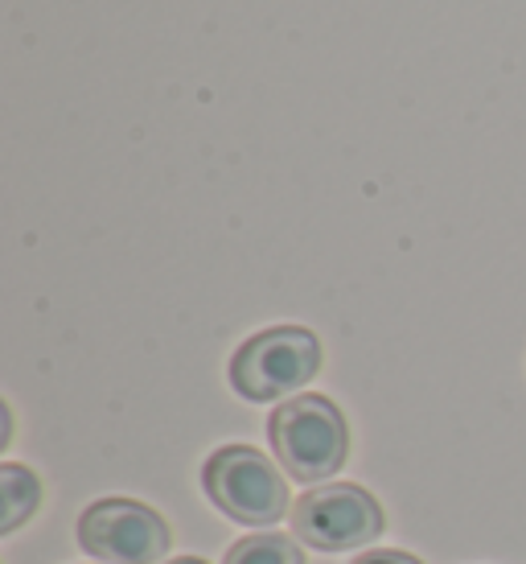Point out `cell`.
Here are the masks:
<instances>
[{
    "label": "cell",
    "instance_id": "3957f363",
    "mask_svg": "<svg viewBox=\"0 0 526 564\" xmlns=\"http://www.w3.org/2000/svg\"><path fill=\"white\" fill-rule=\"evenodd\" d=\"M201 486L218 511L248 528H276L288 516V482L272 457H263L255 445H227L218 449L206 470Z\"/></svg>",
    "mask_w": 526,
    "mask_h": 564
},
{
    "label": "cell",
    "instance_id": "9c48e42d",
    "mask_svg": "<svg viewBox=\"0 0 526 564\" xmlns=\"http://www.w3.org/2000/svg\"><path fill=\"white\" fill-rule=\"evenodd\" d=\"M165 564H206V561H198V556H177V561H165Z\"/></svg>",
    "mask_w": 526,
    "mask_h": 564
},
{
    "label": "cell",
    "instance_id": "ba28073f",
    "mask_svg": "<svg viewBox=\"0 0 526 564\" xmlns=\"http://www.w3.org/2000/svg\"><path fill=\"white\" fill-rule=\"evenodd\" d=\"M354 564H424L416 561L412 552H395V549H374V552H362Z\"/></svg>",
    "mask_w": 526,
    "mask_h": 564
},
{
    "label": "cell",
    "instance_id": "52a82bcc",
    "mask_svg": "<svg viewBox=\"0 0 526 564\" xmlns=\"http://www.w3.org/2000/svg\"><path fill=\"white\" fill-rule=\"evenodd\" d=\"M222 564H305V552L293 535L263 532V535H243L239 544L227 549Z\"/></svg>",
    "mask_w": 526,
    "mask_h": 564
},
{
    "label": "cell",
    "instance_id": "8992f818",
    "mask_svg": "<svg viewBox=\"0 0 526 564\" xmlns=\"http://www.w3.org/2000/svg\"><path fill=\"white\" fill-rule=\"evenodd\" d=\"M0 532L13 535L25 519L42 507V482H37V474H30L25 466H17V462H4L0 466Z\"/></svg>",
    "mask_w": 526,
    "mask_h": 564
},
{
    "label": "cell",
    "instance_id": "277c9868",
    "mask_svg": "<svg viewBox=\"0 0 526 564\" xmlns=\"http://www.w3.org/2000/svg\"><path fill=\"white\" fill-rule=\"evenodd\" d=\"M387 528L383 507L371 490L354 482H326L305 490L293 507V532L317 552H350L379 540Z\"/></svg>",
    "mask_w": 526,
    "mask_h": 564
},
{
    "label": "cell",
    "instance_id": "7a4b0ae2",
    "mask_svg": "<svg viewBox=\"0 0 526 564\" xmlns=\"http://www.w3.org/2000/svg\"><path fill=\"white\" fill-rule=\"evenodd\" d=\"M321 371V343L305 326H272L251 334L231 355V388L251 404L296 395Z\"/></svg>",
    "mask_w": 526,
    "mask_h": 564
},
{
    "label": "cell",
    "instance_id": "6da1fadb",
    "mask_svg": "<svg viewBox=\"0 0 526 564\" xmlns=\"http://www.w3.org/2000/svg\"><path fill=\"white\" fill-rule=\"evenodd\" d=\"M267 441L280 470H288L296 482H329L350 454V429L329 395L284 400L267 421Z\"/></svg>",
    "mask_w": 526,
    "mask_h": 564
},
{
    "label": "cell",
    "instance_id": "5b68a950",
    "mask_svg": "<svg viewBox=\"0 0 526 564\" xmlns=\"http://www.w3.org/2000/svg\"><path fill=\"white\" fill-rule=\"evenodd\" d=\"M78 544L99 564H161L173 532L149 502L99 499L78 519Z\"/></svg>",
    "mask_w": 526,
    "mask_h": 564
}]
</instances>
